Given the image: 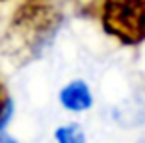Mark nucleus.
<instances>
[{
  "label": "nucleus",
  "mask_w": 145,
  "mask_h": 143,
  "mask_svg": "<svg viewBox=\"0 0 145 143\" xmlns=\"http://www.w3.org/2000/svg\"><path fill=\"white\" fill-rule=\"evenodd\" d=\"M103 26L125 45L145 41V0H103Z\"/></svg>",
  "instance_id": "obj_1"
},
{
  "label": "nucleus",
  "mask_w": 145,
  "mask_h": 143,
  "mask_svg": "<svg viewBox=\"0 0 145 143\" xmlns=\"http://www.w3.org/2000/svg\"><path fill=\"white\" fill-rule=\"evenodd\" d=\"M60 102L67 110L72 112H84L91 106L93 99H91L89 87L84 84L82 80H74L71 84H67L60 93Z\"/></svg>",
  "instance_id": "obj_2"
},
{
  "label": "nucleus",
  "mask_w": 145,
  "mask_h": 143,
  "mask_svg": "<svg viewBox=\"0 0 145 143\" xmlns=\"http://www.w3.org/2000/svg\"><path fill=\"white\" fill-rule=\"evenodd\" d=\"M56 138L60 139V141H63V143H80V141H84V134H82L80 126H76V125L58 128Z\"/></svg>",
  "instance_id": "obj_3"
},
{
  "label": "nucleus",
  "mask_w": 145,
  "mask_h": 143,
  "mask_svg": "<svg viewBox=\"0 0 145 143\" xmlns=\"http://www.w3.org/2000/svg\"><path fill=\"white\" fill-rule=\"evenodd\" d=\"M9 112H11V102H9V99H8L4 84L0 80V128H2V125H6V121H8V117H9Z\"/></svg>",
  "instance_id": "obj_4"
}]
</instances>
